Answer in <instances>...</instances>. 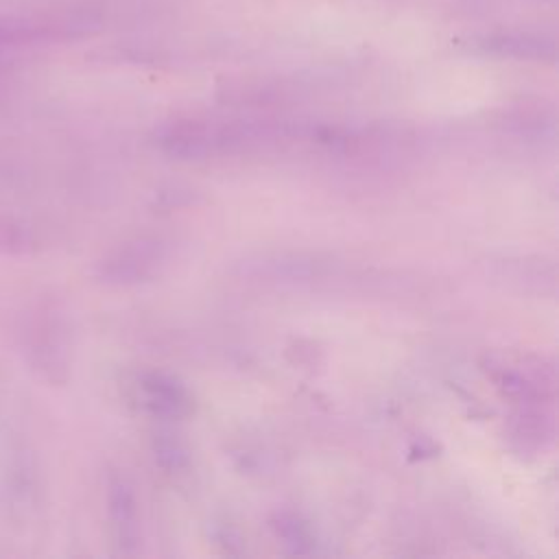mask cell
<instances>
[{"label": "cell", "mask_w": 559, "mask_h": 559, "mask_svg": "<svg viewBox=\"0 0 559 559\" xmlns=\"http://www.w3.org/2000/svg\"><path fill=\"white\" fill-rule=\"evenodd\" d=\"M148 389V397L155 406V411L159 413H179L186 404V395L179 386H175V382L164 380V378H153L151 382H146Z\"/></svg>", "instance_id": "cell-5"}, {"label": "cell", "mask_w": 559, "mask_h": 559, "mask_svg": "<svg viewBox=\"0 0 559 559\" xmlns=\"http://www.w3.org/2000/svg\"><path fill=\"white\" fill-rule=\"evenodd\" d=\"M39 238L35 227L17 214H0V255L17 258L37 249Z\"/></svg>", "instance_id": "cell-3"}, {"label": "cell", "mask_w": 559, "mask_h": 559, "mask_svg": "<svg viewBox=\"0 0 559 559\" xmlns=\"http://www.w3.org/2000/svg\"><path fill=\"white\" fill-rule=\"evenodd\" d=\"M476 48L498 57L535 59V61H552L557 55L555 39L539 33H526V31H500V33L483 35L476 39Z\"/></svg>", "instance_id": "cell-2"}, {"label": "cell", "mask_w": 559, "mask_h": 559, "mask_svg": "<svg viewBox=\"0 0 559 559\" xmlns=\"http://www.w3.org/2000/svg\"><path fill=\"white\" fill-rule=\"evenodd\" d=\"M24 349L35 369L55 378V371L66 367V338L57 317L48 310H37L24 330Z\"/></svg>", "instance_id": "cell-1"}, {"label": "cell", "mask_w": 559, "mask_h": 559, "mask_svg": "<svg viewBox=\"0 0 559 559\" xmlns=\"http://www.w3.org/2000/svg\"><path fill=\"white\" fill-rule=\"evenodd\" d=\"M109 509H111V520H114L120 544L129 542V537H133V531H135V509H133V498L129 489L120 480L111 483Z\"/></svg>", "instance_id": "cell-4"}]
</instances>
